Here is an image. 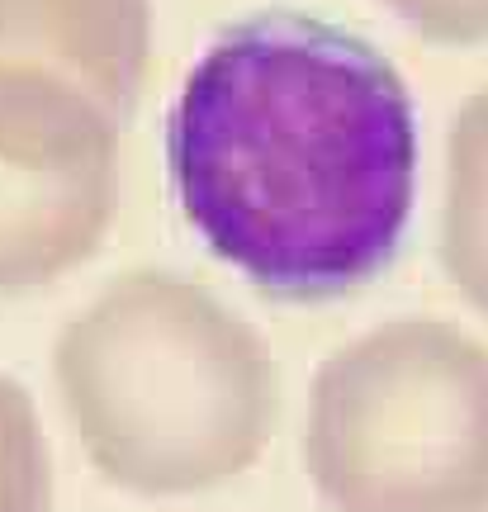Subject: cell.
<instances>
[{
  "instance_id": "7a4b0ae2",
  "label": "cell",
  "mask_w": 488,
  "mask_h": 512,
  "mask_svg": "<svg viewBox=\"0 0 488 512\" xmlns=\"http://www.w3.org/2000/svg\"><path fill=\"white\" fill-rule=\"evenodd\" d=\"M57 394L109 484L176 498L242 475L275 427L266 342L209 290L138 271L57 337Z\"/></svg>"
},
{
  "instance_id": "52a82bcc",
  "label": "cell",
  "mask_w": 488,
  "mask_h": 512,
  "mask_svg": "<svg viewBox=\"0 0 488 512\" xmlns=\"http://www.w3.org/2000/svg\"><path fill=\"white\" fill-rule=\"evenodd\" d=\"M48 508V446L29 394L0 375V512Z\"/></svg>"
},
{
  "instance_id": "ba28073f",
  "label": "cell",
  "mask_w": 488,
  "mask_h": 512,
  "mask_svg": "<svg viewBox=\"0 0 488 512\" xmlns=\"http://www.w3.org/2000/svg\"><path fill=\"white\" fill-rule=\"evenodd\" d=\"M408 29L432 43H484L488 38V0H384Z\"/></svg>"
},
{
  "instance_id": "8992f818",
  "label": "cell",
  "mask_w": 488,
  "mask_h": 512,
  "mask_svg": "<svg viewBox=\"0 0 488 512\" xmlns=\"http://www.w3.org/2000/svg\"><path fill=\"white\" fill-rule=\"evenodd\" d=\"M441 266L455 290L488 318V91L474 95L451 128Z\"/></svg>"
},
{
  "instance_id": "6da1fadb",
  "label": "cell",
  "mask_w": 488,
  "mask_h": 512,
  "mask_svg": "<svg viewBox=\"0 0 488 512\" xmlns=\"http://www.w3.org/2000/svg\"><path fill=\"white\" fill-rule=\"evenodd\" d=\"M166 171L181 219L247 285L285 304L342 299L408 238L413 95L365 38L266 10L185 72Z\"/></svg>"
},
{
  "instance_id": "277c9868",
  "label": "cell",
  "mask_w": 488,
  "mask_h": 512,
  "mask_svg": "<svg viewBox=\"0 0 488 512\" xmlns=\"http://www.w3.org/2000/svg\"><path fill=\"white\" fill-rule=\"evenodd\" d=\"M119 128L72 76L0 62V294L38 290L105 242Z\"/></svg>"
},
{
  "instance_id": "3957f363",
  "label": "cell",
  "mask_w": 488,
  "mask_h": 512,
  "mask_svg": "<svg viewBox=\"0 0 488 512\" xmlns=\"http://www.w3.org/2000/svg\"><path fill=\"white\" fill-rule=\"evenodd\" d=\"M304 465L332 512H488V347L398 318L332 351Z\"/></svg>"
},
{
  "instance_id": "5b68a950",
  "label": "cell",
  "mask_w": 488,
  "mask_h": 512,
  "mask_svg": "<svg viewBox=\"0 0 488 512\" xmlns=\"http://www.w3.org/2000/svg\"><path fill=\"white\" fill-rule=\"evenodd\" d=\"M152 43V0H0V62L81 81L128 119Z\"/></svg>"
}]
</instances>
